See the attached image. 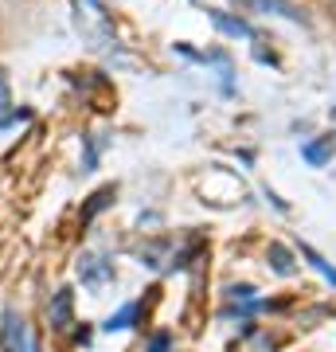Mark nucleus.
<instances>
[{"label": "nucleus", "mask_w": 336, "mask_h": 352, "mask_svg": "<svg viewBox=\"0 0 336 352\" xmlns=\"http://www.w3.org/2000/svg\"><path fill=\"white\" fill-rule=\"evenodd\" d=\"M110 200H113V184H110V188H102V192H94V196H90V204L82 208V223H90L102 208H110Z\"/></svg>", "instance_id": "obj_5"}, {"label": "nucleus", "mask_w": 336, "mask_h": 352, "mask_svg": "<svg viewBox=\"0 0 336 352\" xmlns=\"http://www.w3.org/2000/svg\"><path fill=\"white\" fill-rule=\"evenodd\" d=\"M333 138H317V141H309V145H305V161L309 164H328L333 161Z\"/></svg>", "instance_id": "obj_3"}, {"label": "nucleus", "mask_w": 336, "mask_h": 352, "mask_svg": "<svg viewBox=\"0 0 336 352\" xmlns=\"http://www.w3.org/2000/svg\"><path fill=\"white\" fill-rule=\"evenodd\" d=\"M168 344H172V340H168V333H161V337H153L149 352H168Z\"/></svg>", "instance_id": "obj_8"}, {"label": "nucleus", "mask_w": 336, "mask_h": 352, "mask_svg": "<svg viewBox=\"0 0 336 352\" xmlns=\"http://www.w3.org/2000/svg\"><path fill=\"white\" fill-rule=\"evenodd\" d=\"M4 340H8V349H12V352H39L36 340H32L27 321L16 314V309H8V314H4Z\"/></svg>", "instance_id": "obj_1"}, {"label": "nucleus", "mask_w": 336, "mask_h": 352, "mask_svg": "<svg viewBox=\"0 0 336 352\" xmlns=\"http://www.w3.org/2000/svg\"><path fill=\"white\" fill-rule=\"evenodd\" d=\"M71 302H75V294H71V289H59V294H55V302H51V325H55V329L71 325Z\"/></svg>", "instance_id": "obj_2"}, {"label": "nucleus", "mask_w": 336, "mask_h": 352, "mask_svg": "<svg viewBox=\"0 0 336 352\" xmlns=\"http://www.w3.org/2000/svg\"><path fill=\"white\" fill-rule=\"evenodd\" d=\"M8 110V82H4V75H0V113Z\"/></svg>", "instance_id": "obj_9"}, {"label": "nucleus", "mask_w": 336, "mask_h": 352, "mask_svg": "<svg viewBox=\"0 0 336 352\" xmlns=\"http://www.w3.org/2000/svg\"><path fill=\"white\" fill-rule=\"evenodd\" d=\"M133 317H137V305H125L117 317H110V321H106V329H125L129 321H133Z\"/></svg>", "instance_id": "obj_7"}, {"label": "nucleus", "mask_w": 336, "mask_h": 352, "mask_svg": "<svg viewBox=\"0 0 336 352\" xmlns=\"http://www.w3.org/2000/svg\"><path fill=\"white\" fill-rule=\"evenodd\" d=\"M270 263H274L278 274H293V258H289V251L282 243H270Z\"/></svg>", "instance_id": "obj_6"}, {"label": "nucleus", "mask_w": 336, "mask_h": 352, "mask_svg": "<svg viewBox=\"0 0 336 352\" xmlns=\"http://www.w3.org/2000/svg\"><path fill=\"white\" fill-rule=\"evenodd\" d=\"M0 352H4V349H0Z\"/></svg>", "instance_id": "obj_10"}, {"label": "nucleus", "mask_w": 336, "mask_h": 352, "mask_svg": "<svg viewBox=\"0 0 336 352\" xmlns=\"http://www.w3.org/2000/svg\"><path fill=\"white\" fill-rule=\"evenodd\" d=\"M254 8H262V12H278V16H286V20H305L301 8L298 4H289V0H254Z\"/></svg>", "instance_id": "obj_4"}]
</instances>
